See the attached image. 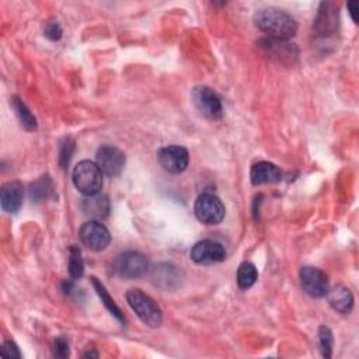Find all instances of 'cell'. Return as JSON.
Masks as SVG:
<instances>
[{"label": "cell", "mask_w": 359, "mask_h": 359, "mask_svg": "<svg viewBox=\"0 0 359 359\" xmlns=\"http://www.w3.org/2000/svg\"><path fill=\"white\" fill-rule=\"evenodd\" d=\"M82 208H83V212L94 220L105 219L109 213L108 198L104 195H98V194L86 197L82 202Z\"/></svg>", "instance_id": "2e32d148"}, {"label": "cell", "mask_w": 359, "mask_h": 359, "mask_svg": "<svg viewBox=\"0 0 359 359\" xmlns=\"http://www.w3.org/2000/svg\"><path fill=\"white\" fill-rule=\"evenodd\" d=\"M348 12H349V15H351V17H352V22L356 24V2H349L348 3Z\"/></svg>", "instance_id": "83f0119b"}, {"label": "cell", "mask_w": 359, "mask_h": 359, "mask_svg": "<svg viewBox=\"0 0 359 359\" xmlns=\"http://www.w3.org/2000/svg\"><path fill=\"white\" fill-rule=\"evenodd\" d=\"M158 160L166 171L171 174H180L188 167L190 155L185 148L178 145H170L162 148L158 152Z\"/></svg>", "instance_id": "9c48e42d"}, {"label": "cell", "mask_w": 359, "mask_h": 359, "mask_svg": "<svg viewBox=\"0 0 359 359\" xmlns=\"http://www.w3.org/2000/svg\"><path fill=\"white\" fill-rule=\"evenodd\" d=\"M2 353L6 358H22V353L13 341H5L2 346Z\"/></svg>", "instance_id": "4316f807"}, {"label": "cell", "mask_w": 359, "mask_h": 359, "mask_svg": "<svg viewBox=\"0 0 359 359\" xmlns=\"http://www.w3.org/2000/svg\"><path fill=\"white\" fill-rule=\"evenodd\" d=\"M12 107L19 118L22 127H24L27 131H36L37 130V119L29 109V107L23 102V100L17 96L12 97Z\"/></svg>", "instance_id": "d6986e66"}, {"label": "cell", "mask_w": 359, "mask_h": 359, "mask_svg": "<svg viewBox=\"0 0 359 359\" xmlns=\"http://www.w3.org/2000/svg\"><path fill=\"white\" fill-rule=\"evenodd\" d=\"M91 284H93V287H94V289H96L98 298L101 299V303L105 306V309H107L119 323L125 324V317H124L121 309H119V307L115 305L114 299L109 296V293H108V291L105 289V287H104L97 278H91Z\"/></svg>", "instance_id": "ac0fdd59"}, {"label": "cell", "mask_w": 359, "mask_h": 359, "mask_svg": "<svg viewBox=\"0 0 359 359\" xmlns=\"http://www.w3.org/2000/svg\"><path fill=\"white\" fill-rule=\"evenodd\" d=\"M127 302L135 314L149 327L156 328L163 323V313L158 303L141 289H131L127 292Z\"/></svg>", "instance_id": "7a4b0ae2"}, {"label": "cell", "mask_w": 359, "mask_h": 359, "mask_svg": "<svg viewBox=\"0 0 359 359\" xmlns=\"http://www.w3.org/2000/svg\"><path fill=\"white\" fill-rule=\"evenodd\" d=\"M69 342L66 338L63 337H59L54 341L52 344V355L55 358H61V359H65L69 356Z\"/></svg>", "instance_id": "d4e9b609"}, {"label": "cell", "mask_w": 359, "mask_h": 359, "mask_svg": "<svg viewBox=\"0 0 359 359\" xmlns=\"http://www.w3.org/2000/svg\"><path fill=\"white\" fill-rule=\"evenodd\" d=\"M256 27L274 41H288L298 33L296 20L277 8L261 9L254 15Z\"/></svg>", "instance_id": "6da1fadb"}, {"label": "cell", "mask_w": 359, "mask_h": 359, "mask_svg": "<svg viewBox=\"0 0 359 359\" xmlns=\"http://www.w3.org/2000/svg\"><path fill=\"white\" fill-rule=\"evenodd\" d=\"M82 243L91 252H102L111 243V234L108 229L97 220L86 222L79 231Z\"/></svg>", "instance_id": "8992f818"}, {"label": "cell", "mask_w": 359, "mask_h": 359, "mask_svg": "<svg viewBox=\"0 0 359 359\" xmlns=\"http://www.w3.org/2000/svg\"><path fill=\"white\" fill-rule=\"evenodd\" d=\"M190 256H191V260L197 264L211 266V264H217L224 261L226 250L219 242L206 238V240L198 242L191 249Z\"/></svg>", "instance_id": "30bf717a"}, {"label": "cell", "mask_w": 359, "mask_h": 359, "mask_svg": "<svg viewBox=\"0 0 359 359\" xmlns=\"http://www.w3.org/2000/svg\"><path fill=\"white\" fill-rule=\"evenodd\" d=\"M75 152V142L70 138H66L61 146V152H59V163L62 167H66L70 162V158Z\"/></svg>", "instance_id": "cb8c5ba5"}, {"label": "cell", "mask_w": 359, "mask_h": 359, "mask_svg": "<svg viewBox=\"0 0 359 359\" xmlns=\"http://www.w3.org/2000/svg\"><path fill=\"white\" fill-rule=\"evenodd\" d=\"M250 178L253 185L275 184L282 180V170L270 162H259L252 167Z\"/></svg>", "instance_id": "4fadbf2b"}, {"label": "cell", "mask_w": 359, "mask_h": 359, "mask_svg": "<svg viewBox=\"0 0 359 359\" xmlns=\"http://www.w3.org/2000/svg\"><path fill=\"white\" fill-rule=\"evenodd\" d=\"M194 212L197 219L205 224H217L226 215L223 202L211 192H204L197 198Z\"/></svg>", "instance_id": "5b68a950"}, {"label": "cell", "mask_w": 359, "mask_h": 359, "mask_svg": "<svg viewBox=\"0 0 359 359\" xmlns=\"http://www.w3.org/2000/svg\"><path fill=\"white\" fill-rule=\"evenodd\" d=\"M72 180L77 191L83 195H96L102 188V171L97 163L91 160H83L76 165L72 173Z\"/></svg>", "instance_id": "3957f363"}, {"label": "cell", "mask_w": 359, "mask_h": 359, "mask_svg": "<svg viewBox=\"0 0 359 359\" xmlns=\"http://www.w3.org/2000/svg\"><path fill=\"white\" fill-rule=\"evenodd\" d=\"M44 36L51 41H59L62 38V29L58 23H48L44 29Z\"/></svg>", "instance_id": "484cf974"}, {"label": "cell", "mask_w": 359, "mask_h": 359, "mask_svg": "<svg viewBox=\"0 0 359 359\" xmlns=\"http://www.w3.org/2000/svg\"><path fill=\"white\" fill-rule=\"evenodd\" d=\"M153 281L156 282V285L169 289V288H171V285L178 284L180 271H178V268L173 267L171 264L159 266L153 270Z\"/></svg>", "instance_id": "e0dca14e"}, {"label": "cell", "mask_w": 359, "mask_h": 359, "mask_svg": "<svg viewBox=\"0 0 359 359\" xmlns=\"http://www.w3.org/2000/svg\"><path fill=\"white\" fill-rule=\"evenodd\" d=\"M257 278H259V271L253 263L245 261L240 264V267H238L236 281H237V287L242 291L250 289L256 284Z\"/></svg>", "instance_id": "ffe728a7"}, {"label": "cell", "mask_w": 359, "mask_h": 359, "mask_svg": "<svg viewBox=\"0 0 359 359\" xmlns=\"http://www.w3.org/2000/svg\"><path fill=\"white\" fill-rule=\"evenodd\" d=\"M316 31L321 36L333 34L338 27V9L333 3H321L314 20Z\"/></svg>", "instance_id": "5bb4252c"}, {"label": "cell", "mask_w": 359, "mask_h": 359, "mask_svg": "<svg viewBox=\"0 0 359 359\" xmlns=\"http://www.w3.org/2000/svg\"><path fill=\"white\" fill-rule=\"evenodd\" d=\"M69 274L73 280H80L84 274V261L79 247L72 246L69 250Z\"/></svg>", "instance_id": "7402d4cb"}, {"label": "cell", "mask_w": 359, "mask_h": 359, "mask_svg": "<svg viewBox=\"0 0 359 359\" xmlns=\"http://www.w3.org/2000/svg\"><path fill=\"white\" fill-rule=\"evenodd\" d=\"M149 270V260L139 252H125L112 263V271L123 278H141Z\"/></svg>", "instance_id": "277c9868"}, {"label": "cell", "mask_w": 359, "mask_h": 359, "mask_svg": "<svg viewBox=\"0 0 359 359\" xmlns=\"http://www.w3.org/2000/svg\"><path fill=\"white\" fill-rule=\"evenodd\" d=\"M303 291L316 299L324 298L328 292V278L324 271L316 267H303L299 273Z\"/></svg>", "instance_id": "8fae6325"}, {"label": "cell", "mask_w": 359, "mask_h": 359, "mask_svg": "<svg viewBox=\"0 0 359 359\" xmlns=\"http://www.w3.org/2000/svg\"><path fill=\"white\" fill-rule=\"evenodd\" d=\"M96 163L108 177H116L125 167V155L115 146L104 145L97 151Z\"/></svg>", "instance_id": "ba28073f"}, {"label": "cell", "mask_w": 359, "mask_h": 359, "mask_svg": "<svg viewBox=\"0 0 359 359\" xmlns=\"http://www.w3.org/2000/svg\"><path fill=\"white\" fill-rule=\"evenodd\" d=\"M24 197V188L19 181L6 183L0 191V205L8 213H16L22 208Z\"/></svg>", "instance_id": "7c38bea8"}, {"label": "cell", "mask_w": 359, "mask_h": 359, "mask_svg": "<svg viewBox=\"0 0 359 359\" xmlns=\"http://www.w3.org/2000/svg\"><path fill=\"white\" fill-rule=\"evenodd\" d=\"M192 102L197 109L209 119H220L223 115L222 101L211 87H195L192 90Z\"/></svg>", "instance_id": "52a82bcc"}, {"label": "cell", "mask_w": 359, "mask_h": 359, "mask_svg": "<svg viewBox=\"0 0 359 359\" xmlns=\"http://www.w3.org/2000/svg\"><path fill=\"white\" fill-rule=\"evenodd\" d=\"M333 344H334V338H333V333L327 326H321L319 330V348L320 352L324 358H331L333 355Z\"/></svg>", "instance_id": "603a6c76"}, {"label": "cell", "mask_w": 359, "mask_h": 359, "mask_svg": "<svg viewBox=\"0 0 359 359\" xmlns=\"http://www.w3.org/2000/svg\"><path fill=\"white\" fill-rule=\"evenodd\" d=\"M326 296L330 306L341 314H348L353 307V295L344 285H337L333 289H328Z\"/></svg>", "instance_id": "9a60e30c"}, {"label": "cell", "mask_w": 359, "mask_h": 359, "mask_svg": "<svg viewBox=\"0 0 359 359\" xmlns=\"http://www.w3.org/2000/svg\"><path fill=\"white\" fill-rule=\"evenodd\" d=\"M52 192H54V188H52V181L49 176H43L41 178H38L30 185V198L34 202H43L48 199Z\"/></svg>", "instance_id": "44dd1931"}]
</instances>
